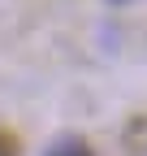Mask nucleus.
Masks as SVG:
<instances>
[{
  "label": "nucleus",
  "mask_w": 147,
  "mask_h": 156,
  "mask_svg": "<svg viewBox=\"0 0 147 156\" xmlns=\"http://www.w3.org/2000/svg\"><path fill=\"white\" fill-rule=\"evenodd\" d=\"M48 156H91V152H87V147H82L78 139H61V143H56V147H52Z\"/></svg>",
  "instance_id": "1"
},
{
  "label": "nucleus",
  "mask_w": 147,
  "mask_h": 156,
  "mask_svg": "<svg viewBox=\"0 0 147 156\" xmlns=\"http://www.w3.org/2000/svg\"><path fill=\"white\" fill-rule=\"evenodd\" d=\"M0 156H13V147H9V139H0Z\"/></svg>",
  "instance_id": "2"
}]
</instances>
